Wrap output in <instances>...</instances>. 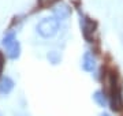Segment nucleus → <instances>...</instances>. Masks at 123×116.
<instances>
[{
    "label": "nucleus",
    "mask_w": 123,
    "mask_h": 116,
    "mask_svg": "<svg viewBox=\"0 0 123 116\" xmlns=\"http://www.w3.org/2000/svg\"><path fill=\"white\" fill-rule=\"evenodd\" d=\"M36 29L43 38H51L56 36V33L59 31V21L55 17H48V18L41 19Z\"/></svg>",
    "instance_id": "nucleus-1"
},
{
    "label": "nucleus",
    "mask_w": 123,
    "mask_h": 116,
    "mask_svg": "<svg viewBox=\"0 0 123 116\" xmlns=\"http://www.w3.org/2000/svg\"><path fill=\"white\" fill-rule=\"evenodd\" d=\"M96 64H97L96 56L92 52H85L84 56H82V63H81L82 68L86 72H93L94 68H96Z\"/></svg>",
    "instance_id": "nucleus-2"
},
{
    "label": "nucleus",
    "mask_w": 123,
    "mask_h": 116,
    "mask_svg": "<svg viewBox=\"0 0 123 116\" xmlns=\"http://www.w3.org/2000/svg\"><path fill=\"white\" fill-rule=\"evenodd\" d=\"M110 104H111V109H112V111H115V112H119V111H122V109H123L122 93H120V90H118L116 87L111 92Z\"/></svg>",
    "instance_id": "nucleus-3"
},
{
    "label": "nucleus",
    "mask_w": 123,
    "mask_h": 116,
    "mask_svg": "<svg viewBox=\"0 0 123 116\" xmlns=\"http://www.w3.org/2000/svg\"><path fill=\"white\" fill-rule=\"evenodd\" d=\"M71 15V8L66 3H60L57 4L55 8H53V17L57 19V21H64Z\"/></svg>",
    "instance_id": "nucleus-4"
},
{
    "label": "nucleus",
    "mask_w": 123,
    "mask_h": 116,
    "mask_svg": "<svg viewBox=\"0 0 123 116\" xmlns=\"http://www.w3.org/2000/svg\"><path fill=\"white\" fill-rule=\"evenodd\" d=\"M14 85L15 83L10 76H1L0 78V94H3V96L10 94L14 89Z\"/></svg>",
    "instance_id": "nucleus-5"
},
{
    "label": "nucleus",
    "mask_w": 123,
    "mask_h": 116,
    "mask_svg": "<svg viewBox=\"0 0 123 116\" xmlns=\"http://www.w3.org/2000/svg\"><path fill=\"white\" fill-rule=\"evenodd\" d=\"M6 49H7V56L10 59H12V60H17L19 58V55H21V44L18 41L12 42L8 48H6Z\"/></svg>",
    "instance_id": "nucleus-6"
},
{
    "label": "nucleus",
    "mask_w": 123,
    "mask_h": 116,
    "mask_svg": "<svg viewBox=\"0 0 123 116\" xmlns=\"http://www.w3.org/2000/svg\"><path fill=\"white\" fill-rule=\"evenodd\" d=\"M93 100H94V103L101 108H105L108 105V98H107L105 93L103 92V90H97L93 93Z\"/></svg>",
    "instance_id": "nucleus-7"
},
{
    "label": "nucleus",
    "mask_w": 123,
    "mask_h": 116,
    "mask_svg": "<svg viewBox=\"0 0 123 116\" xmlns=\"http://www.w3.org/2000/svg\"><path fill=\"white\" fill-rule=\"evenodd\" d=\"M15 31H8V33H6L4 37H3V40H1V45L4 46V48H8L10 45L15 42Z\"/></svg>",
    "instance_id": "nucleus-8"
},
{
    "label": "nucleus",
    "mask_w": 123,
    "mask_h": 116,
    "mask_svg": "<svg viewBox=\"0 0 123 116\" xmlns=\"http://www.w3.org/2000/svg\"><path fill=\"white\" fill-rule=\"evenodd\" d=\"M47 59H48L49 63H52V64H57V63H60V55L57 53L56 51H51V52H48Z\"/></svg>",
    "instance_id": "nucleus-9"
},
{
    "label": "nucleus",
    "mask_w": 123,
    "mask_h": 116,
    "mask_svg": "<svg viewBox=\"0 0 123 116\" xmlns=\"http://www.w3.org/2000/svg\"><path fill=\"white\" fill-rule=\"evenodd\" d=\"M55 1H56V0H38V6L40 7H43V8H45V7L52 6Z\"/></svg>",
    "instance_id": "nucleus-10"
},
{
    "label": "nucleus",
    "mask_w": 123,
    "mask_h": 116,
    "mask_svg": "<svg viewBox=\"0 0 123 116\" xmlns=\"http://www.w3.org/2000/svg\"><path fill=\"white\" fill-rule=\"evenodd\" d=\"M3 68H4V56L0 52V78H1V74H3Z\"/></svg>",
    "instance_id": "nucleus-11"
},
{
    "label": "nucleus",
    "mask_w": 123,
    "mask_h": 116,
    "mask_svg": "<svg viewBox=\"0 0 123 116\" xmlns=\"http://www.w3.org/2000/svg\"><path fill=\"white\" fill-rule=\"evenodd\" d=\"M17 116H29V115H26V113H19V115H17Z\"/></svg>",
    "instance_id": "nucleus-12"
},
{
    "label": "nucleus",
    "mask_w": 123,
    "mask_h": 116,
    "mask_svg": "<svg viewBox=\"0 0 123 116\" xmlns=\"http://www.w3.org/2000/svg\"><path fill=\"white\" fill-rule=\"evenodd\" d=\"M101 116H110V113H105L104 112V113H101Z\"/></svg>",
    "instance_id": "nucleus-13"
}]
</instances>
